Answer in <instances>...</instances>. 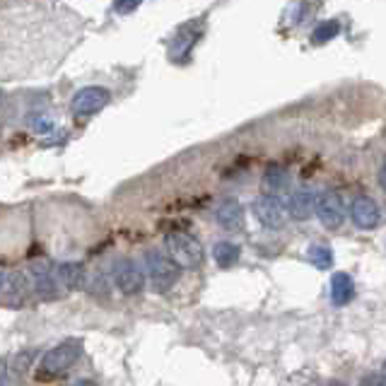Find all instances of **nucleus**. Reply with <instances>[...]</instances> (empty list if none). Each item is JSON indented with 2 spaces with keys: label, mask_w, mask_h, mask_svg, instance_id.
I'll return each mask as SVG.
<instances>
[{
  "label": "nucleus",
  "mask_w": 386,
  "mask_h": 386,
  "mask_svg": "<svg viewBox=\"0 0 386 386\" xmlns=\"http://www.w3.org/2000/svg\"><path fill=\"white\" fill-rule=\"evenodd\" d=\"M109 102H112V92L107 87H100V85H90V87H82L73 95L70 112L75 114L77 119H87V116H95L97 112H102Z\"/></svg>",
  "instance_id": "obj_4"
},
{
  "label": "nucleus",
  "mask_w": 386,
  "mask_h": 386,
  "mask_svg": "<svg viewBox=\"0 0 386 386\" xmlns=\"http://www.w3.org/2000/svg\"><path fill=\"white\" fill-rule=\"evenodd\" d=\"M263 186L268 191H285L290 186V174L287 169H283L280 164H271L266 171H263Z\"/></svg>",
  "instance_id": "obj_16"
},
{
  "label": "nucleus",
  "mask_w": 386,
  "mask_h": 386,
  "mask_svg": "<svg viewBox=\"0 0 386 386\" xmlns=\"http://www.w3.org/2000/svg\"><path fill=\"white\" fill-rule=\"evenodd\" d=\"M145 268H148V278L155 292H167L179 280V266L159 249H150L145 254Z\"/></svg>",
  "instance_id": "obj_2"
},
{
  "label": "nucleus",
  "mask_w": 386,
  "mask_h": 386,
  "mask_svg": "<svg viewBox=\"0 0 386 386\" xmlns=\"http://www.w3.org/2000/svg\"><path fill=\"white\" fill-rule=\"evenodd\" d=\"M70 386H97V384H95V382H90V379H80V382L70 384Z\"/></svg>",
  "instance_id": "obj_25"
},
{
  "label": "nucleus",
  "mask_w": 386,
  "mask_h": 386,
  "mask_svg": "<svg viewBox=\"0 0 386 386\" xmlns=\"http://www.w3.org/2000/svg\"><path fill=\"white\" fill-rule=\"evenodd\" d=\"M32 128H34L36 133H44V136H46V133L53 131V124H51V119H44V116H39V119L32 121Z\"/></svg>",
  "instance_id": "obj_20"
},
{
  "label": "nucleus",
  "mask_w": 386,
  "mask_h": 386,
  "mask_svg": "<svg viewBox=\"0 0 386 386\" xmlns=\"http://www.w3.org/2000/svg\"><path fill=\"white\" fill-rule=\"evenodd\" d=\"M80 355H82V343L70 338V341H63L58 343L56 348H51L44 358H41V375L46 377H56V375H63L65 370H70L73 365L80 360Z\"/></svg>",
  "instance_id": "obj_3"
},
{
  "label": "nucleus",
  "mask_w": 386,
  "mask_h": 386,
  "mask_svg": "<svg viewBox=\"0 0 386 386\" xmlns=\"http://www.w3.org/2000/svg\"><path fill=\"white\" fill-rule=\"evenodd\" d=\"M3 285H5V275L0 273V290H3Z\"/></svg>",
  "instance_id": "obj_26"
},
{
  "label": "nucleus",
  "mask_w": 386,
  "mask_h": 386,
  "mask_svg": "<svg viewBox=\"0 0 386 386\" xmlns=\"http://www.w3.org/2000/svg\"><path fill=\"white\" fill-rule=\"evenodd\" d=\"M164 244H167V251H169V259L176 263L179 268H188V271H195V268L203 266V247H200V242L191 235H186V232H169L167 239H164Z\"/></svg>",
  "instance_id": "obj_1"
},
{
  "label": "nucleus",
  "mask_w": 386,
  "mask_h": 386,
  "mask_svg": "<svg viewBox=\"0 0 386 386\" xmlns=\"http://www.w3.org/2000/svg\"><path fill=\"white\" fill-rule=\"evenodd\" d=\"M360 386H384L382 379H379V375H367L363 382H360Z\"/></svg>",
  "instance_id": "obj_22"
},
{
  "label": "nucleus",
  "mask_w": 386,
  "mask_h": 386,
  "mask_svg": "<svg viewBox=\"0 0 386 386\" xmlns=\"http://www.w3.org/2000/svg\"><path fill=\"white\" fill-rule=\"evenodd\" d=\"M0 386H8V367L0 360Z\"/></svg>",
  "instance_id": "obj_23"
},
{
  "label": "nucleus",
  "mask_w": 386,
  "mask_h": 386,
  "mask_svg": "<svg viewBox=\"0 0 386 386\" xmlns=\"http://www.w3.org/2000/svg\"><path fill=\"white\" fill-rule=\"evenodd\" d=\"M355 297V283L353 278L348 273H336L333 278H331V299H333V304H348L350 299Z\"/></svg>",
  "instance_id": "obj_14"
},
{
  "label": "nucleus",
  "mask_w": 386,
  "mask_h": 386,
  "mask_svg": "<svg viewBox=\"0 0 386 386\" xmlns=\"http://www.w3.org/2000/svg\"><path fill=\"white\" fill-rule=\"evenodd\" d=\"M307 261L318 271H326V268L333 266V251H331L328 244H311L307 251Z\"/></svg>",
  "instance_id": "obj_18"
},
{
  "label": "nucleus",
  "mask_w": 386,
  "mask_h": 386,
  "mask_svg": "<svg viewBox=\"0 0 386 386\" xmlns=\"http://www.w3.org/2000/svg\"><path fill=\"white\" fill-rule=\"evenodd\" d=\"M338 22H323V24H318V27L314 29V34H311V41L314 44H326V41H331L333 36H338Z\"/></svg>",
  "instance_id": "obj_19"
},
{
  "label": "nucleus",
  "mask_w": 386,
  "mask_h": 386,
  "mask_svg": "<svg viewBox=\"0 0 386 386\" xmlns=\"http://www.w3.org/2000/svg\"><path fill=\"white\" fill-rule=\"evenodd\" d=\"M239 256H242V251L232 242H218L215 249H213V259L220 268H232L239 261Z\"/></svg>",
  "instance_id": "obj_17"
},
{
  "label": "nucleus",
  "mask_w": 386,
  "mask_h": 386,
  "mask_svg": "<svg viewBox=\"0 0 386 386\" xmlns=\"http://www.w3.org/2000/svg\"><path fill=\"white\" fill-rule=\"evenodd\" d=\"M314 193L311 188H299L290 195V203H287V213L295 220H309L314 213Z\"/></svg>",
  "instance_id": "obj_13"
},
{
  "label": "nucleus",
  "mask_w": 386,
  "mask_h": 386,
  "mask_svg": "<svg viewBox=\"0 0 386 386\" xmlns=\"http://www.w3.org/2000/svg\"><path fill=\"white\" fill-rule=\"evenodd\" d=\"M32 275H34V290L41 299H58L63 297V287H60L56 271H53L51 261H34L32 266Z\"/></svg>",
  "instance_id": "obj_7"
},
{
  "label": "nucleus",
  "mask_w": 386,
  "mask_h": 386,
  "mask_svg": "<svg viewBox=\"0 0 386 386\" xmlns=\"http://www.w3.org/2000/svg\"><path fill=\"white\" fill-rule=\"evenodd\" d=\"M350 218H353L355 227L375 230L379 225V220H382V210H379V205L370 198V195H360V198H355L350 205Z\"/></svg>",
  "instance_id": "obj_10"
},
{
  "label": "nucleus",
  "mask_w": 386,
  "mask_h": 386,
  "mask_svg": "<svg viewBox=\"0 0 386 386\" xmlns=\"http://www.w3.org/2000/svg\"><path fill=\"white\" fill-rule=\"evenodd\" d=\"M138 8H140V3H116L114 5V10L119 12V15H128V12H133Z\"/></svg>",
  "instance_id": "obj_21"
},
{
  "label": "nucleus",
  "mask_w": 386,
  "mask_h": 386,
  "mask_svg": "<svg viewBox=\"0 0 386 386\" xmlns=\"http://www.w3.org/2000/svg\"><path fill=\"white\" fill-rule=\"evenodd\" d=\"M32 283L24 273H10L5 278V295H3V302L8 304L12 309H22L24 304H29L32 299Z\"/></svg>",
  "instance_id": "obj_8"
},
{
  "label": "nucleus",
  "mask_w": 386,
  "mask_h": 386,
  "mask_svg": "<svg viewBox=\"0 0 386 386\" xmlns=\"http://www.w3.org/2000/svg\"><path fill=\"white\" fill-rule=\"evenodd\" d=\"M56 278L65 290H80L85 285V268L77 261H63L56 266Z\"/></svg>",
  "instance_id": "obj_12"
},
{
  "label": "nucleus",
  "mask_w": 386,
  "mask_h": 386,
  "mask_svg": "<svg viewBox=\"0 0 386 386\" xmlns=\"http://www.w3.org/2000/svg\"><path fill=\"white\" fill-rule=\"evenodd\" d=\"M379 183H382V188L386 191V162H384V167L379 169Z\"/></svg>",
  "instance_id": "obj_24"
},
{
  "label": "nucleus",
  "mask_w": 386,
  "mask_h": 386,
  "mask_svg": "<svg viewBox=\"0 0 386 386\" xmlns=\"http://www.w3.org/2000/svg\"><path fill=\"white\" fill-rule=\"evenodd\" d=\"M193 27H195V24H186V27H183L181 32L176 34L174 44H171V58L188 56V53H191V46L200 39L198 32H191Z\"/></svg>",
  "instance_id": "obj_15"
},
{
  "label": "nucleus",
  "mask_w": 386,
  "mask_h": 386,
  "mask_svg": "<svg viewBox=\"0 0 386 386\" xmlns=\"http://www.w3.org/2000/svg\"><path fill=\"white\" fill-rule=\"evenodd\" d=\"M318 223L326 230H341L343 223H345V203L336 191H323L318 195L316 208H314Z\"/></svg>",
  "instance_id": "obj_6"
},
{
  "label": "nucleus",
  "mask_w": 386,
  "mask_h": 386,
  "mask_svg": "<svg viewBox=\"0 0 386 386\" xmlns=\"http://www.w3.org/2000/svg\"><path fill=\"white\" fill-rule=\"evenodd\" d=\"M112 275H114L116 287H119V290L124 292V295H138V292H143V287H145V273L140 271V266H138L136 261H131V259L114 261Z\"/></svg>",
  "instance_id": "obj_5"
},
{
  "label": "nucleus",
  "mask_w": 386,
  "mask_h": 386,
  "mask_svg": "<svg viewBox=\"0 0 386 386\" xmlns=\"http://www.w3.org/2000/svg\"><path fill=\"white\" fill-rule=\"evenodd\" d=\"M215 220H218L220 227H225L230 232L242 230V225H244V208H242V203H239L237 198H225L223 203L218 205Z\"/></svg>",
  "instance_id": "obj_11"
},
{
  "label": "nucleus",
  "mask_w": 386,
  "mask_h": 386,
  "mask_svg": "<svg viewBox=\"0 0 386 386\" xmlns=\"http://www.w3.org/2000/svg\"><path fill=\"white\" fill-rule=\"evenodd\" d=\"M254 215L266 230H280L285 223L283 205L273 195H261V198L254 200Z\"/></svg>",
  "instance_id": "obj_9"
}]
</instances>
